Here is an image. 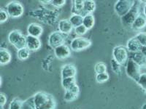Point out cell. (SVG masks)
I'll return each mask as SVG.
<instances>
[{
    "instance_id": "cell-15",
    "label": "cell",
    "mask_w": 146,
    "mask_h": 109,
    "mask_svg": "<svg viewBox=\"0 0 146 109\" xmlns=\"http://www.w3.org/2000/svg\"><path fill=\"white\" fill-rule=\"evenodd\" d=\"M141 47V45L139 44V42L137 41L135 36L128 40V41L126 42V48L127 49L128 52H129V53H137V52L140 51Z\"/></svg>"
},
{
    "instance_id": "cell-10",
    "label": "cell",
    "mask_w": 146,
    "mask_h": 109,
    "mask_svg": "<svg viewBox=\"0 0 146 109\" xmlns=\"http://www.w3.org/2000/svg\"><path fill=\"white\" fill-rule=\"evenodd\" d=\"M71 50V48L64 44L54 49L55 56L59 60H64L70 56Z\"/></svg>"
},
{
    "instance_id": "cell-31",
    "label": "cell",
    "mask_w": 146,
    "mask_h": 109,
    "mask_svg": "<svg viewBox=\"0 0 146 109\" xmlns=\"http://www.w3.org/2000/svg\"><path fill=\"white\" fill-rule=\"evenodd\" d=\"M135 37L141 46H146V32H139Z\"/></svg>"
},
{
    "instance_id": "cell-40",
    "label": "cell",
    "mask_w": 146,
    "mask_h": 109,
    "mask_svg": "<svg viewBox=\"0 0 146 109\" xmlns=\"http://www.w3.org/2000/svg\"><path fill=\"white\" fill-rule=\"evenodd\" d=\"M40 2H41V3H42V4H44V5H45V4H51V1H40Z\"/></svg>"
},
{
    "instance_id": "cell-35",
    "label": "cell",
    "mask_w": 146,
    "mask_h": 109,
    "mask_svg": "<svg viewBox=\"0 0 146 109\" xmlns=\"http://www.w3.org/2000/svg\"><path fill=\"white\" fill-rule=\"evenodd\" d=\"M51 4L56 7H62L66 4L65 0H52Z\"/></svg>"
},
{
    "instance_id": "cell-5",
    "label": "cell",
    "mask_w": 146,
    "mask_h": 109,
    "mask_svg": "<svg viewBox=\"0 0 146 109\" xmlns=\"http://www.w3.org/2000/svg\"><path fill=\"white\" fill-rule=\"evenodd\" d=\"M67 39V34L62 33L59 31H55L52 32L48 37V44L53 49L64 45Z\"/></svg>"
},
{
    "instance_id": "cell-21",
    "label": "cell",
    "mask_w": 146,
    "mask_h": 109,
    "mask_svg": "<svg viewBox=\"0 0 146 109\" xmlns=\"http://www.w3.org/2000/svg\"><path fill=\"white\" fill-rule=\"evenodd\" d=\"M131 58L137 63V64L139 65L140 67L145 66V65L146 58L141 53H140V51L137 52V53H133L132 56H131Z\"/></svg>"
},
{
    "instance_id": "cell-12",
    "label": "cell",
    "mask_w": 146,
    "mask_h": 109,
    "mask_svg": "<svg viewBox=\"0 0 146 109\" xmlns=\"http://www.w3.org/2000/svg\"><path fill=\"white\" fill-rule=\"evenodd\" d=\"M77 74L76 67L73 64H65L62 67L61 74H62V79L65 78L75 77Z\"/></svg>"
},
{
    "instance_id": "cell-42",
    "label": "cell",
    "mask_w": 146,
    "mask_h": 109,
    "mask_svg": "<svg viewBox=\"0 0 146 109\" xmlns=\"http://www.w3.org/2000/svg\"><path fill=\"white\" fill-rule=\"evenodd\" d=\"M145 91V93H146V89H145V90H144Z\"/></svg>"
},
{
    "instance_id": "cell-1",
    "label": "cell",
    "mask_w": 146,
    "mask_h": 109,
    "mask_svg": "<svg viewBox=\"0 0 146 109\" xmlns=\"http://www.w3.org/2000/svg\"><path fill=\"white\" fill-rule=\"evenodd\" d=\"M36 109H56V102L51 95L38 92L33 95Z\"/></svg>"
},
{
    "instance_id": "cell-22",
    "label": "cell",
    "mask_w": 146,
    "mask_h": 109,
    "mask_svg": "<svg viewBox=\"0 0 146 109\" xmlns=\"http://www.w3.org/2000/svg\"><path fill=\"white\" fill-rule=\"evenodd\" d=\"M96 10V3L93 0L84 1V12L86 14H92Z\"/></svg>"
},
{
    "instance_id": "cell-20",
    "label": "cell",
    "mask_w": 146,
    "mask_h": 109,
    "mask_svg": "<svg viewBox=\"0 0 146 109\" xmlns=\"http://www.w3.org/2000/svg\"><path fill=\"white\" fill-rule=\"evenodd\" d=\"M69 20L75 28L76 27L83 25V16L80 15H77V14H72V15L69 18Z\"/></svg>"
},
{
    "instance_id": "cell-6",
    "label": "cell",
    "mask_w": 146,
    "mask_h": 109,
    "mask_svg": "<svg viewBox=\"0 0 146 109\" xmlns=\"http://www.w3.org/2000/svg\"><path fill=\"white\" fill-rule=\"evenodd\" d=\"M113 59L115 60L121 66L126 64L129 60V53L126 47L123 45L115 47L113 50Z\"/></svg>"
},
{
    "instance_id": "cell-23",
    "label": "cell",
    "mask_w": 146,
    "mask_h": 109,
    "mask_svg": "<svg viewBox=\"0 0 146 109\" xmlns=\"http://www.w3.org/2000/svg\"><path fill=\"white\" fill-rule=\"evenodd\" d=\"M75 84H76L75 77L65 78V79H62V86L63 87L65 90L70 89Z\"/></svg>"
},
{
    "instance_id": "cell-4",
    "label": "cell",
    "mask_w": 146,
    "mask_h": 109,
    "mask_svg": "<svg viewBox=\"0 0 146 109\" xmlns=\"http://www.w3.org/2000/svg\"><path fill=\"white\" fill-rule=\"evenodd\" d=\"M135 1L130 0H118L114 5L115 12L120 17H123L129 12L135 5Z\"/></svg>"
},
{
    "instance_id": "cell-2",
    "label": "cell",
    "mask_w": 146,
    "mask_h": 109,
    "mask_svg": "<svg viewBox=\"0 0 146 109\" xmlns=\"http://www.w3.org/2000/svg\"><path fill=\"white\" fill-rule=\"evenodd\" d=\"M9 43L15 47L18 50L27 47V36L23 35L18 29L13 30L8 34Z\"/></svg>"
},
{
    "instance_id": "cell-38",
    "label": "cell",
    "mask_w": 146,
    "mask_h": 109,
    "mask_svg": "<svg viewBox=\"0 0 146 109\" xmlns=\"http://www.w3.org/2000/svg\"><path fill=\"white\" fill-rule=\"evenodd\" d=\"M140 53L146 58V46H142L141 49H140Z\"/></svg>"
},
{
    "instance_id": "cell-37",
    "label": "cell",
    "mask_w": 146,
    "mask_h": 109,
    "mask_svg": "<svg viewBox=\"0 0 146 109\" xmlns=\"http://www.w3.org/2000/svg\"><path fill=\"white\" fill-rule=\"evenodd\" d=\"M68 90L71 91V92H72V93L78 95H79V93H80V87H79V86H78L77 84H75V85H73V86L70 89H68Z\"/></svg>"
},
{
    "instance_id": "cell-7",
    "label": "cell",
    "mask_w": 146,
    "mask_h": 109,
    "mask_svg": "<svg viewBox=\"0 0 146 109\" xmlns=\"http://www.w3.org/2000/svg\"><path fill=\"white\" fill-rule=\"evenodd\" d=\"M91 41L83 36H77L72 40L70 43L71 50L75 52H79L86 50L91 45Z\"/></svg>"
},
{
    "instance_id": "cell-25",
    "label": "cell",
    "mask_w": 146,
    "mask_h": 109,
    "mask_svg": "<svg viewBox=\"0 0 146 109\" xmlns=\"http://www.w3.org/2000/svg\"><path fill=\"white\" fill-rule=\"evenodd\" d=\"M23 100L19 98H14L9 104L8 109H22Z\"/></svg>"
},
{
    "instance_id": "cell-26",
    "label": "cell",
    "mask_w": 146,
    "mask_h": 109,
    "mask_svg": "<svg viewBox=\"0 0 146 109\" xmlns=\"http://www.w3.org/2000/svg\"><path fill=\"white\" fill-rule=\"evenodd\" d=\"M22 109H36L34 102V98L30 97L26 100L23 101V105H22Z\"/></svg>"
},
{
    "instance_id": "cell-33",
    "label": "cell",
    "mask_w": 146,
    "mask_h": 109,
    "mask_svg": "<svg viewBox=\"0 0 146 109\" xmlns=\"http://www.w3.org/2000/svg\"><path fill=\"white\" fill-rule=\"evenodd\" d=\"M74 31H75V34L79 36H81L86 33V32H88V29L83 25H81L80 26L76 27V28H74Z\"/></svg>"
},
{
    "instance_id": "cell-34",
    "label": "cell",
    "mask_w": 146,
    "mask_h": 109,
    "mask_svg": "<svg viewBox=\"0 0 146 109\" xmlns=\"http://www.w3.org/2000/svg\"><path fill=\"white\" fill-rule=\"evenodd\" d=\"M9 17L10 16H9L8 13H7V10H5L2 8H1V10H0V23L2 24L5 21H7L8 20Z\"/></svg>"
},
{
    "instance_id": "cell-24",
    "label": "cell",
    "mask_w": 146,
    "mask_h": 109,
    "mask_svg": "<svg viewBox=\"0 0 146 109\" xmlns=\"http://www.w3.org/2000/svg\"><path fill=\"white\" fill-rule=\"evenodd\" d=\"M30 52L31 51L27 47L21 49L17 52V57L21 60H25L29 58Z\"/></svg>"
},
{
    "instance_id": "cell-39",
    "label": "cell",
    "mask_w": 146,
    "mask_h": 109,
    "mask_svg": "<svg viewBox=\"0 0 146 109\" xmlns=\"http://www.w3.org/2000/svg\"><path fill=\"white\" fill-rule=\"evenodd\" d=\"M143 15H144V16L146 18V5H145V6L143 7Z\"/></svg>"
},
{
    "instance_id": "cell-41",
    "label": "cell",
    "mask_w": 146,
    "mask_h": 109,
    "mask_svg": "<svg viewBox=\"0 0 146 109\" xmlns=\"http://www.w3.org/2000/svg\"><path fill=\"white\" fill-rule=\"evenodd\" d=\"M145 67H146V60H145Z\"/></svg>"
},
{
    "instance_id": "cell-8",
    "label": "cell",
    "mask_w": 146,
    "mask_h": 109,
    "mask_svg": "<svg viewBox=\"0 0 146 109\" xmlns=\"http://www.w3.org/2000/svg\"><path fill=\"white\" fill-rule=\"evenodd\" d=\"M6 10L10 18H18L22 16L24 12L23 5L18 1H11L6 6Z\"/></svg>"
},
{
    "instance_id": "cell-28",
    "label": "cell",
    "mask_w": 146,
    "mask_h": 109,
    "mask_svg": "<svg viewBox=\"0 0 146 109\" xmlns=\"http://www.w3.org/2000/svg\"><path fill=\"white\" fill-rule=\"evenodd\" d=\"M78 95H79L75 94V93H72L71 91L66 90L64 95V99L65 101H67V102H72L73 100H75L78 98Z\"/></svg>"
},
{
    "instance_id": "cell-17",
    "label": "cell",
    "mask_w": 146,
    "mask_h": 109,
    "mask_svg": "<svg viewBox=\"0 0 146 109\" xmlns=\"http://www.w3.org/2000/svg\"><path fill=\"white\" fill-rule=\"evenodd\" d=\"M146 26V18L143 15V13H140L135 19L132 25L131 26V29L134 31H139Z\"/></svg>"
},
{
    "instance_id": "cell-18",
    "label": "cell",
    "mask_w": 146,
    "mask_h": 109,
    "mask_svg": "<svg viewBox=\"0 0 146 109\" xmlns=\"http://www.w3.org/2000/svg\"><path fill=\"white\" fill-rule=\"evenodd\" d=\"M11 54L8 50L2 47L0 49V64L2 66L8 64L11 60Z\"/></svg>"
},
{
    "instance_id": "cell-14",
    "label": "cell",
    "mask_w": 146,
    "mask_h": 109,
    "mask_svg": "<svg viewBox=\"0 0 146 109\" xmlns=\"http://www.w3.org/2000/svg\"><path fill=\"white\" fill-rule=\"evenodd\" d=\"M58 28L59 32L68 35L69 33L72 32L74 27L72 25L69 19H62L58 22Z\"/></svg>"
},
{
    "instance_id": "cell-3",
    "label": "cell",
    "mask_w": 146,
    "mask_h": 109,
    "mask_svg": "<svg viewBox=\"0 0 146 109\" xmlns=\"http://www.w3.org/2000/svg\"><path fill=\"white\" fill-rule=\"evenodd\" d=\"M125 71L127 76L134 80L135 82L137 81L139 76L141 74V67L137 64L131 58L128 60L125 67Z\"/></svg>"
},
{
    "instance_id": "cell-9",
    "label": "cell",
    "mask_w": 146,
    "mask_h": 109,
    "mask_svg": "<svg viewBox=\"0 0 146 109\" xmlns=\"http://www.w3.org/2000/svg\"><path fill=\"white\" fill-rule=\"evenodd\" d=\"M140 13L141 12H139V6L135 2V5L129 11V12L126 13L124 16L121 17V23L124 26L131 27L135 19Z\"/></svg>"
},
{
    "instance_id": "cell-11",
    "label": "cell",
    "mask_w": 146,
    "mask_h": 109,
    "mask_svg": "<svg viewBox=\"0 0 146 109\" xmlns=\"http://www.w3.org/2000/svg\"><path fill=\"white\" fill-rule=\"evenodd\" d=\"M41 41L38 37H35V36L27 35V47L30 51H36L41 47Z\"/></svg>"
},
{
    "instance_id": "cell-16",
    "label": "cell",
    "mask_w": 146,
    "mask_h": 109,
    "mask_svg": "<svg viewBox=\"0 0 146 109\" xmlns=\"http://www.w3.org/2000/svg\"><path fill=\"white\" fill-rule=\"evenodd\" d=\"M72 14L80 15L82 16H85L86 15L84 12V1H83V0H75L72 2Z\"/></svg>"
},
{
    "instance_id": "cell-29",
    "label": "cell",
    "mask_w": 146,
    "mask_h": 109,
    "mask_svg": "<svg viewBox=\"0 0 146 109\" xmlns=\"http://www.w3.org/2000/svg\"><path fill=\"white\" fill-rule=\"evenodd\" d=\"M109 79V74L108 73H102V74H96V82L102 84V83H105L108 81Z\"/></svg>"
},
{
    "instance_id": "cell-36",
    "label": "cell",
    "mask_w": 146,
    "mask_h": 109,
    "mask_svg": "<svg viewBox=\"0 0 146 109\" xmlns=\"http://www.w3.org/2000/svg\"><path fill=\"white\" fill-rule=\"evenodd\" d=\"M7 102V97L5 96V94L2 93H0V106L1 107H3Z\"/></svg>"
},
{
    "instance_id": "cell-19",
    "label": "cell",
    "mask_w": 146,
    "mask_h": 109,
    "mask_svg": "<svg viewBox=\"0 0 146 109\" xmlns=\"http://www.w3.org/2000/svg\"><path fill=\"white\" fill-rule=\"evenodd\" d=\"M95 18L93 14H86L85 16H83V25L88 30H90L93 28Z\"/></svg>"
},
{
    "instance_id": "cell-13",
    "label": "cell",
    "mask_w": 146,
    "mask_h": 109,
    "mask_svg": "<svg viewBox=\"0 0 146 109\" xmlns=\"http://www.w3.org/2000/svg\"><path fill=\"white\" fill-rule=\"evenodd\" d=\"M43 33V28L36 23H32L27 26V33L29 36L40 37Z\"/></svg>"
},
{
    "instance_id": "cell-30",
    "label": "cell",
    "mask_w": 146,
    "mask_h": 109,
    "mask_svg": "<svg viewBox=\"0 0 146 109\" xmlns=\"http://www.w3.org/2000/svg\"><path fill=\"white\" fill-rule=\"evenodd\" d=\"M110 63H111V68L112 69H113V72L115 73L116 74H121V65L120 64V63H118V62H117L115 60L113 59V58L111 60Z\"/></svg>"
},
{
    "instance_id": "cell-27",
    "label": "cell",
    "mask_w": 146,
    "mask_h": 109,
    "mask_svg": "<svg viewBox=\"0 0 146 109\" xmlns=\"http://www.w3.org/2000/svg\"><path fill=\"white\" fill-rule=\"evenodd\" d=\"M94 71L96 74L107 72V66L103 62H98L94 66Z\"/></svg>"
},
{
    "instance_id": "cell-32",
    "label": "cell",
    "mask_w": 146,
    "mask_h": 109,
    "mask_svg": "<svg viewBox=\"0 0 146 109\" xmlns=\"http://www.w3.org/2000/svg\"><path fill=\"white\" fill-rule=\"evenodd\" d=\"M137 84L141 87L144 90L146 89V73H143L140 74L139 79H138Z\"/></svg>"
}]
</instances>
